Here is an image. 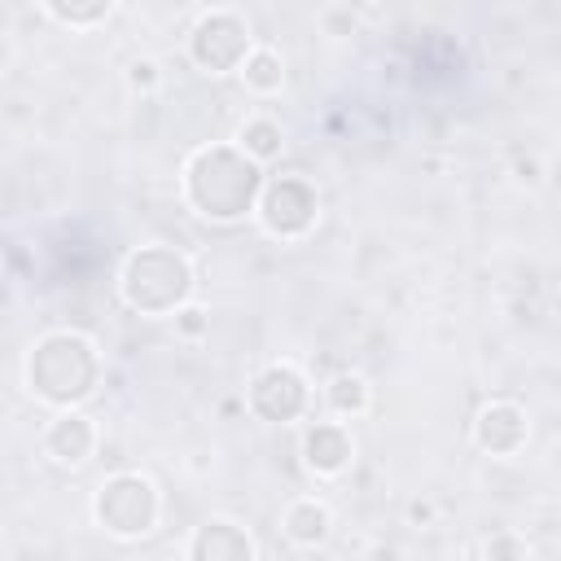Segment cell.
<instances>
[{
  "mask_svg": "<svg viewBox=\"0 0 561 561\" xmlns=\"http://www.w3.org/2000/svg\"><path fill=\"white\" fill-rule=\"evenodd\" d=\"M92 443H96L92 425H88L83 416H75V412L57 416V421L48 425V438H44V447H48L57 460H66V465H79V460H88Z\"/></svg>",
  "mask_w": 561,
  "mask_h": 561,
  "instance_id": "obj_11",
  "label": "cell"
},
{
  "mask_svg": "<svg viewBox=\"0 0 561 561\" xmlns=\"http://www.w3.org/2000/svg\"><path fill=\"white\" fill-rule=\"evenodd\" d=\"M285 535L294 543H320L329 535V508L316 500H298L285 508Z\"/></svg>",
  "mask_w": 561,
  "mask_h": 561,
  "instance_id": "obj_12",
  "label": "cell"
},
{
  "mask_svg": "<svg viewBox=\"0 0 561 561\" xmlns=\"http://www.w3.org/2000/svg\"><path fill=\"white\" fill-rule=\"evenodd\" d=\"M237 70L245 75V83H250L254 92H276V88H280V79H285L280 57H276L272 48H254V53H245V61H241Z\"/></svg>",
  "mask_w": 561,
  "mask_h": 561,
  "instance_id": "obj_13",
  "label": "cell"
},
{
  "mask_svg": "<svg viewBox=\"0 0 561 561\" xmlns=\"http://www.w3.org/2000/svg\"><path fill=\"white\" fill-rule=\"evenodd\" d=\"M110 4H114V0H48V9H53L61 22H70V26H92V22H101V18L110 13Z\"/></svg>",
  "mask_w": 561,
  "mask_h": 561,
  "instance_id": "obj_15",
  "label": "cell"
},
{
  "mask_svg": "<svg viewBox=\"0 0 561 561\" xmlns=\"http://www.w3.org/2000/svg\"><path fill=\"white\" fill-rule=\"evenodd\" d=\"M153 517H158V495L140 473H118L96 491V522L110 535H145Z\"/></svg>",
  "mask_w": 561,
  "mask_h": 561,
  "instance_id": "obj_4",
  "label": "cell"
},
{
  "mask_svg": "<svg viewBox=\"0 0 561 561\" xmlns=\"http://www.w3.org/2000/svg\"><path fill=\"white\" fill-rule=\"evenodd\" d=\"M184 188H188V202L206 219H237L254 206L263 180H259V162L250 153L215 145V149L193 153V162L184 171Z\"/></svg>",
  "mask_w": 561,
  "mask_h": 561,
  "instance_id": "obj_1",
  "label": "cell"
},
{
  "mask_svg": "<svg viewBox=\"0 0 561 561\" xmlns=\"http://www.w3.org/2000/svg\"><path fill=\"white\" fill-rule=\"evenodd\" d=\"M329 403L351 416V412H359V408L368 403V390H364V381H359L355 373H337V377L329 381Z\"/></svg>",
  "mask_w": 561,
  "mask_h": 561,
  "instance_id": "obj_16",
  "label": "cell"
},
{
  "mask_svg": "<svg viewBox=\"0 0 561 561\" xmlns=\"http://www.w3.org/2000/svg\"><path fill=\"white\" fill-rule=\"evenodd\" d=\"M188 53L202 70H237L250 53V31L237 13H206L188 35Z\"/></svg>",
  "mask_w": 561,
  "mask_h": 561,
  "instance_id": "obj_5",
  "label": "cell"
},
{
  "mask_svg": "<svg viewBox=\"0 0 561 561\" xmlns=\"http://www.w3.org/2000/svg\"><path fill=\"white\" fill-rule=\"evenodd\" d=\"M486 557H526V543H517V539H495V543H486Z\"/></svg>",
  "mask_w": 561,
  "mask_h": 561,
  "instance_id": "obj_17",
  "label": "cell"
},
{
  "mask_svg": "<svg viewBox=\"0 0 561 561\" xmlns=\"http://www.w3.org/2000/svg\"><path fill=\"white\" fill-rule=\"evenodd\" d=\"M188 263L167 245H145L123 267V298L145 316H167L188 298Z\"/></svg>",
  "mask_w": 561,
  "mask_h": 561,
  "instance_id": "obj_3",
  "label": "cell"
},
{
  "mask_svg": "<svg viewBox=\"0 0 561 561\" xmlns=\"http://www.w3.org/2000/svg\"><path fill=\"white\" fill-rule=\"evenodd\" d=\"M280 127L272 123V118H250L245 127H241V149L254 158V162H267V158H276L280 153Z\"/></svg>",
  "mask_w": 561,
  "mask_h": 561,
  "instance_id": "obj_14",
  "label": "cell"
},
{
  "mask_svg": "<svg viewBox=\"0 0 561 561\" xmlns=\"http://www.w3.org/2000/svg\"><path fill=\"white\" fill-rule=\"evenodd\" d=\"M351 456H355V443H351V434H346L342 425H333V421H320V425H311V430L302 434V460H307V469H316V473H342V469L351 465Z\"/></svg>",
  "mask_w": 561,
  "mask_h": 561,
  "instance_id": "obj_9",
  "label": "cell"
},
{
  "mask_svg": "<svg viewBox=\"0 0 561 561\" xmlns=\"http://www.w3.org/2000/svg\"><path fill=\"white\" fill-rule=\"evenodd\" d=\"M473 434H478V443L486 451L508 456V451H517L526 443V416H522L517 403H486L478 412V421H473Z\"/></svg>",
  "mask_w": 561,
  "mask_h": 561,
  "instance_id": "obj_8",
  "label": "cell"
},
{
  "mask_svg": "<svg viewBox=\"0 0 561 561\" xmlns=\"http://www.w3.org/2000/svg\"><path fill=\"white\" fill-rule=\"evenodd\" d=\"M202 324H206V320H202V311H197V307L180 316V329H184V333H202Z\"/></svg>",
  "mask_w": 561,
  "mask_h": 561,
  "instance_id": "obj_19",
  "label": "cell"
},
{
  "mask_svg": "<svg viewBox=\"0 0 561 561\" xmlns=\"http://www.w3.org/2000/svg\"><path fill=\"white\" fill-rule=\"evenodd\" d=\"M188 557H193V561H250V557H254V543H250L237 526L210 522V526L197 530Z\"/></svg>",
  "mask_w": 561,
  "mask_h": 561,
  "instance_id": "obj_10",
  "label": "cell"
},
{
  "mask_svg": "<svg viewBox=\"0 0 561 561\" xmlns=\"http://www.w3.org/2000/svg\"><path fill=\"white\" fill-rule=\"evenodd\" d=\"M26 377H31V390L39 399L75 403L96 381V355H92V346L79 333H48L35 346L31 364H26Z\"/></svg>",
  "mask_w": 561,
  "mask_h": 561,
  "instance_id": "obj_2",
  "label": "cell"
},
{
  "mask_svg": "<svg viewBox=\"0 0 561 561\" xmlns=\"http://www.w3.org/2000/svg\"><path fill=\"white\" fill-rule=\"evenodd\" d=\"M153 70H158L153 61H136V66H131V83H136V88H153V79H158Z\"/></svg>",
  "mask_w": 561,
  "mask_h": 561,
  "instance_id": "obj_18",
  "label": "cell"
},
{
  "mask_svg": "<svg viewBox=\"0 0 561 561\" xmlns=\"http://www.w3.org/2000/svg\"><path fill=\"white\" fill-rule=\"evenodd\" d=\"M263 224L276 237H298L316 224V188L298 175H280L263 188Z\"/></svg>",
  "mask_w": 561,
  "mask_h": 561,
  "instance_id": "obj_6",
  "label": "cell"
},
{
  "mask_svg": "<svg viewBox=\"0 0 561 561\" xmlns=\"http://www.w3.org/2000/svg\"><path fill=\"white\" fill-rule=\"evenodd\" d=\"M307 403V381L289 368V364H272L254 377L250 386V408L263 416V421H294Z\"/></svg>",
  "mask_w": 561,
  "mask_h": 561,
  "instance_id": "obj_7",
  "label": "cell"
}]
</instances>
